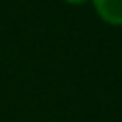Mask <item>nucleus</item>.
Returning a JSON list of instances; mask_svg holds the SVG:
<instances>
[{"label": "nucleus", "instance_id": "f03ea898", "mask_svg": "<svg viewBox=\"0 0 122 122\" xmlns=\"http://www.w3.org/2000/svg\"><path fill=\"white\" fill-rule=\"evenodd\" d=\"M65 4H71V6H82V4H86L88 0H63Z\"/></svg>", "mask_w": 122, "mask_h": 122}, {"label": "nucleus", "instance_id": "f257e3e1", "mask_svg": "<svg viewBox=\"0 0 122 122\" xmlns=\"http://www.w3.org/2000/svg\"><path fill=\"white\" fill-rule=\"evenodd\" d=\"M92 6L103 23L122 27V0H92Z\"/></svg>", "mask_w": 122, "mask_h": 122}]
</instances>
